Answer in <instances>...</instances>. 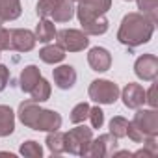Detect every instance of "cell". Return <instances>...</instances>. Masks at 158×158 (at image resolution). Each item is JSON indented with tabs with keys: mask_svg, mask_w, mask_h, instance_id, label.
I'll use <instances>...</instances> for the list:
<instances>
[{
	"mask_svg": "<svg viewBox=\"0 0 158 158\" xmlns=\"http://www.w3.org/2000/svg\"><path fill=\"white\" fill-rule=\"evenodd\" d=\"M154 26H156V23H152L143 13H138V11L127 13L121 21L117 39H119V43H123L127 47L145 45L151 41V37L154 34Z\"/></svg>",
	"mask_w": 158,
	"mask_h": 158,
	"instance_id": "1",
	"label": "cell"
},
{
	"mask_svg": "<svg viewBox=\"0 0 158 158\" xmlns=\"http://www.w3.org/2000/svg\"><path fill=\"white\" fill-rule=\"evenodd\" d=\"M74 15L80 21L82 32L86 35H102L108 32V19L93 6L78 4V8H74Z\"/></svg>",
	"mask_w": 158,
	"mask_h": 158,
	"instance_id": "2",
	"label": "cell"
},
{
	"mask_svg": "<svg viewBox=\"0 0 158 158\" xmlns=\"http://www.w3.org/2000/svg\"><path fill=\"white\" fill-rule=\"evenodd\" d=\"M91 139H93V128H88L78 123V127L65 132V152H71L74 156H86Z\"/></svg>",
	"mask_w": 158,
	"mask_h": 158,
	"instance_id": "3",
	"label": "cell"
},
{
	"mask_svg": "<svg viewBox=\"0 0 158 158\" xmlns=\"http://www.w3.org/2000/svg\"><path fill=\"white\" fill-rule=\"evenodd\" d=\"M89 99L95 101L97 104H114L119 99V88L115 82L112 80H104V78H99V80H93L89 84Z\"/></svg>",
	"mask_w": 158,
	"mask_h": 158,
	"instance_id": "4",
	"label": "cell"
},
{
	"mask_svg": "<svg viewBox=\"0 0 158 158\" xmlns=\"http://www.w3.org/2000/svg\"><path fill=\"white\" fill-rule=\"evenodd\" d=\"M56 39H58V45L67 52H80L89 45L88 35L82 30H74V28H63L56 32Z\"/></svg>",
	"mask_w": 158,
	"mask_h": 158,
	"instance_id": "5",
	"label": "cell"
},
{
	"mask_svg": "<svg viewBox=\"0 0 158 158\" xmlns=\"http://www.w3.org/2000/svg\"><path fill=\"white\" fill-rule=\"evenodd\" d=\"M130 123L145 138H156L158 136V112H156V108H151V110H139L138 108V112Z\"/></svg>",
	"mask_w": 158,
	"mask_h": 158,
	"instance_id": "6",
	"label": "cell"
},
{
	"mask_svg": "<svg viewBox=\"0 0 158 158\" xmlns=\"http://www.w3.org/2000/svg\"><path fill=\"white\" fill-rule=\"evenodd\" d=\"M115 149H117V138H114L108 132V134H101L99 138L91 139L86 156H91V158H110Z\"/></svg>",
	"mask_w": 158,
	"mask_h": 158,
	"instance_id": "7",
	"label": "cell"
},
{
	"mask_svg": "<svg viewBox=\"0 0 158 158\" xmlns=\"http://www.w3.org/2000/svg\"><path fill=\"white\" fill-rule=\"evenodd\" d=\"M134 73L139 80L152 82L158 76V58L154 54H143L134 63Z\"/></svg>",
	"mask_w": 158,
	"mask_h": 158,
	"instance_id": "8",
	"label": "cell"
},
{
	"mask_svg": "<svg viewBox=\"0 0 158 158\" xmlns=\"http://www.w3.org/2000/svg\"><path fill=\"white\" fill-rule=\"evenodd\" d=\"M35 34L26 28H15L10 32V45L17 52H30L35 47Z\"/></svg>",
	"mask_w": 158,
	"mask_h": 158,
	"instance_id": "9",
	"label": "cell"
},
{
	"mask_svg": "<svg viewBox=\"0 0 158 158\" xmlns=\"http://www.w3.org/2000/svg\"><path fill=\"white\" fill-rule=\"evenodd\" d=\"M119 93H121L123 104H125L127 108H130V110H138V108H141V106L145 104V89H143L139 84L130 82V84H127L125 89L119 91Z\"/></svg>",
	"mask_w": 158,
	"mask_h": 158,
	"instance_id": "10",
	"label": "cell"
},
{
	"mask_svg": "<svg viewBox=\"0 0 158 158\" xmlns=\"http://www.w3.org/2000/svg\"><path fill=\"white\" fill-rule=\"evenodd\" d=\"M88 63H89V67H91L93 71L104 73V71H108V69L112 67V56H110V52H108L106 48H102V47H93V48L89 50V54H88Z\"/></svg>",
	"mask_w": 158,
	"mask_h": 158,
	"instance_id": "11",
	"label": "cell"
},
{
	"mask_svg": "<svg viewBox=\"0 0 158 158\" xmlns=\"http://www.w3.org/2000/svg\"><path fill=\"white\" fill-rule=\"evenodd\" d=\"M54 84L60 89H71L76 84V71L73 65H60L52 71Z\"/></svg>",
	"mask_w": 158,
	"mask_h": 158,
	"instance_id": "12",
	"label": "cell"
},
{
	"mask_svg": "<svg viewBox=\"0 0 158 158\" xmlns=\"http://www.w3.org/2000/svg\"><path fill=\"white\" fill-rule=\"evenodd\" d=\"M50 17L56 23H69L74 17V4H73V0H58V4H56L54 11L50 13Z\"/></svg>",
	"mask_w": 158,
	"mask_h": 158,
	"instance_id": "13",
	"label": "cell"
},
{
	"mask_svg": "<svg viewBox=\"0 0 158 158\" xmlns=\"http://www.w3.org/2000/svg\"><path fill=\"white\" fill-rule=\"evenodd\" d=\"M15 130V114L10 106L0 104V138H6Z\"/></svg>",
	"mask_w": 158,
	"mask_h": 158,
	"instance_id": "14",
	"label": "cell"
},
{
	"mask_svg": "<svg viewBox=\"0 0 158 158\" xmlns=\"http://www.w3.org/2000/svg\"><path fill=\"white\" fill-rule=\"evenodd\" d=\"M41 78V71L37 65H26L21 73V89L30 93V89L35 86V82Z\"/></svg>",
	"mask_w": 158,
	"mask_h": 158,
	"instance_id": "15",
	"label": "cell"
},
{
	"mask_svg": "<svg viewBox=\"0 0 158 158\" xmlns=\"http://www.w3.org/2000/svg\"><path fill=\"white\" fill-rule=\"evenodd\" d=\"M56 37V26L52 21H48L47 17L41 19L35 26V39L39 43H50L52 39Z\"/></svg>",
	"mask_w": 158,
	"mask_h": 158,
	"instance_id": "16",
	"label": "cell"
},
{
	"mask_svg": "<svg viewBox=\"0 0 158 158\" xmlns=\"http://www.w3.org/2000/svg\"><path fill=\"white\" fill-rule=\"evenodd\" d=\"M23 13L21 0H0V15L4 21H15Z\"/></svg>",
	"mask_w": 158,
	"mask_h": 158,
	"instance_id": "17",
	"label": "cell"
},
{
	"mask_svg": "<svg viewBox=\"0 0 158 158\" xmlns=\"http://www.w3.org/2000/svg\"><path fill=\"white\" fill-rule=\"evenodd\" d=\"M39 58H41L45 63L54 65V63L63 61V58H65V50H63L60 45H47V47H43V48L39 50Z\"/></svg>",
	"mask_w": 158,
	"mask_h": 158,
	"instance_id": "18",
	"label": "cell"
},
{
	"mask_svg": "<svg viewBox=\"0 0 158 158\" xmlns=\"http://www.w3.org/2000/svg\"><path fill=\"white\" fill-rule=\"evenodd\" d=\"M48 151L52 154H61L65 152V132H60V130H52L48 132L47 139H45Z\"/></svg>",
	"mask_w": 158,
	"mask_h": 158,
	"instance_id": "19",
	"label": "cell"
},
{
	"mask_svg": "<svg viewBox=\"0 0 158 158\" xmlns=\"http://www.w3.org/2000/svg\"><path fill=\"white\" fill-rule=\"evenodd\" d=\"M50 84H48V80H45V78L41 76L39 80L35 82V86L30 89V95H32V101H35V102H45V101H48L50 99Z\"/></svg>",
	"mask_w": 158,
	"mask_h": 158,
	"instance_id": "20",
	"label": "cell"
},
{
	"mask_svg": "<svg viewBox=\"0 0 158 158\" xmlns=\"http://www.w3.org/2000/svg\"><path fill=\"white\" fill-rule=\"evenodd\" d=\"M136 2H138L139 13L147 15L152 23H156V19H158V0H136Z\"/></svg>",
	"mask_w": 158,
	"mask_h": 158,
	"instance_id": "21",
	"label": "cell"
},
{
	"mask_svg": "<svg viewBox=\"0 0 158 158\" xmlns=\"http://www.w3.org/2000/svg\"><path fill=\"white\" fill-rule=\"evenodd\" d=\"M127 127H128V121L125 117H121V115H115L110 121V134L114 138H117V139L119 138H125L127 136Z\"/></svg>",
	"mask_w": 158,
	"mask_h": 158,
	"instance_id": "22",
	"label": "cell"
},
{
	"mask_svg": "<svg viewBox=\"0 0 158 158\" xmlns=\"http://www.w3.org/2000/svg\"><path fill=\"white\" fill-rule=\"evenodd\" d=\"M89 104L88 102H78L73 110H71V115H69V119H71V123H74V125H78V123H84L86 119H88V115H89Z\"/></svg>",
	"mask_w": 158,
	"mask_h": 158,
	"instance_id": "23",
	"label": "cell"
},
{
	"mask_svg": "<svg viewBox=\"0 0 158 158\" xmlns=\"http://www.w3.org/2000/svg\"><path fill=\"white\" fill-rule=\"evenodd\" d=\"M19 151H21V154L26 156V158H41V156H43V147H41L37 141H34V139L24 141Z\"/></svg>",
	"mask_w": 158,
	"mask_h": 158,
	"instance_id": "24",
	"label": "cell"
},
{
	"mask_svg": "<svg viewBox=\"0 0 158 158\" xmlns=\"http://www.w3.org/2000/svg\"><path fill=\"white\" fill-rule=\"evenodd\" d=\"M56 4H58V0H39L37 6H35V13H37L41 19H45V17H48V15L54 11Z\"/></svg>",
	"mask_w": 158,
	"mask_h": 158,
	"instance_id": "25",
	"label": "cell"
},
{
	"mask_svg": "<svg viewBox=\"0 0 158 158\" xmlns=\"http://www.w3.org/2000/svg\"><path fill=\"white\" fill-rule=\"evenodd\" d=\"M88 119L91 121V128H101V127L104 125V112H102L99 106L89 108V115H88Z\"/></svg>",
	"mask_w": 158,
	"mask_h": 158,
	"instance_id": "26",
	"label": "cell"
},
{
	"mask_svg": "<svg viewBox=\"0 0 158 158\" xmlns=\"http://www.w3.org/2000/svg\"><path fill=\"white\" fill-rule=\"evenodd\" d=\"M73 2L86 4V6H93V8H97V10L102 11V13H106V11L112 8V0H73Z\"/></svg>",
	"mask_w": 158,
	"mask_h": 158,
	"instance_id": "27",
	"label": "cell"
},
{
	"mask_svg": "<svg viewBox=\"0 0 158 158\" xmlns=\"http://www.w3.org/2000/svg\"><path fill=\"white\" fill-rule=\"evenodd\" d=\"M145 102L151 106V108H156L158 106V97H156V84L151 86L149 91H145Z\"/></svg>",
	"mask_w": 158,
	"mask_h": 158,
	"instance_id": "28",
	"label": "cell"
},
{
	"mask_svg": "<svg viewBox=\"0 0 158 158\" xmlns=\"http://www.w3.org/2000/svg\"><path fill=\"white\" fill-rule=\"evenodd\" d=\"M11 45H10V30L0 26V52L2 50H10Z\"/></svg>",
	"mask_w": 158,
	"mask_h": 158,
	"instance_id": "29",
	"label": "cell"
},
{
	"mask_svg": "<svg viewBox=\"0 0 158 158\" xmlns=\"http://www.w3.org/2000/svg\"><path fill=\"white\" fill-rule=\"evenodd\" d=\"M10 80V69L6 65H0V91H4Z\"/></svg>",
	"mask_w": 158,
	"mask_h": 158,
	"instance_id": "30",
	"label": "cell"
},
{
	"mask_svg": "<svg viewBox=\"0 0 158 158\" xmlns=\"http://www.w3.org/2000/svg\"><path fill=\"white\" fill-rule=\"evenodd\" d=\"M4 24V19H2V15H0V26H2Z\"/></svg>",
	"mask_w": 158,
	"mask_h": 158,
	"instance_id": "31",
	"label": "cell"
},
{
	"mask_svg": "<svg viewBox=\"0 0 158 158\" xmlns=\"http://www.w3.org/2000/svg\"><path fill=\"white\" fill-rule=\"evenodd\" d=\"M125 2H130V0H125Z\"/></svg>",
	"mask_w": 158,
	"mask_h": 158,
	"instance_id": "32",
	"label": "cell"
}]
</instances>
